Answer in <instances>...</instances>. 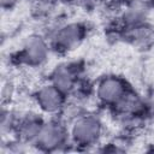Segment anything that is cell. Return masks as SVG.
<instances>
[{
  "label": "cell",
  "mask_w": 154,
  "mask_h": 154,
  "mask_svg": "<svg viewBox=\"0 0 154 154\" xmlns=\"http://www.w3.org/2000/svg\"><path fill=\"white\" fill-rule=\"evenodd\" d=\"M126 35L134 45L147 47L154 42V29L147 23L126 29Z\"/></svg>",
  "instance_id": "cell-11"
},
{
  "label": "cell",
  "mask_w": 154,
  "mask_h": 154,
  "mask_svg": "<svg viewBox=\"0 0 154 154\" xmlns=\"http://www.w3.org/2000/svg\"><path fill=\"white\" fill-rule=\"evenodd\" d=\"M112 108L123 117H134L143 109V102L134 90L129 89L125 95L118 101V103Z\"/></svg>",
  "instance_id": "cell-10"
},
{
  "label": "cell",
  "mask_w": 154,
  "mask_h": 154,
  "mask_svg": "<svg viewBox=\"0 0 154 154\" xmlns=\"http://www.w3.org/2000/svg\"><path fill=\"white\" fill-rule=\"evenodd\" d=\"M148 6L144 1L141 0H132L128 4L122 13V22L125 29L134 28L141 24L147 23L148 18Z\"/></svg>",
  "instance_id": "cell-9"
},
{
  "label": "cell",
  "mask_w": 154,
  "mask_h": 154,
  "mask_svg": "<svg viewBox=\"0 0 154 154\" xmlns=\"http://www.w3.org/2000/svg\"><path fill=\"white\" fill-rule=\"evenodd\" d=\"M17 116L14 112H12L8 108L2 107L1 109V120H0V125H1V132L5 135L6 132H13L16 122H17Z\"/></svg>",
  "instance_id": "cell-12"
},
{
  "label": "cell",
  "mask_w": 154,
  "mask_h": 154,
  "mask_svg": "<svg viewBox=\"0 0 154 154\" xmlns=\"http://www.w3.org/2000/svg\"><path fill=\"white\" fill-rule=\"evenodd\" d=\"M153 152H154V148H153Z\"/></svg>",
  "instance_id": "cell-16"
},
{
  "label": "cell",
  "mask_w": 154,
  "mask_h": 154,
  "mask_svg": "<svg viewBox=\"0 0 154 154\" xmlns=\"http://www.w3.org/2000/svg\"><path fill=\"white\" fill-rule=\"evenodd\" d=\"M69 141V128L58 119H49L45 122L32 146L41 152H58L61 150Z\"/></svg>",
  "instance_id": "cell-2"
},
{
  "label": "cell",
  "mask_w": 154,
  "mask_h": 154,
  "mask_svg": "<svg viewBox=\"0 0 154 154\" xmlns=\"http://www.w3.org/2000/svg\"><path fill=\"white\" fill-rule=\"evenodd\" d=\"M103 132V125L99 117L91 113H81L75 117L69 126L70 141L83 148L95 146Z\"/></svg>",
  "instance_id": "cell-1"
},
{
  "label": "cell",
  "mask_w": 154,
  "mask_h": 154,
  "mask_svg": "<svg viewBox=\"0 0 154 154\" xmlns=\"http://www.w3.org/2000/svg\"><path fill=\"white\" fill-rule=\"evenodd\" d=\"M85 36V26L79 22H66L58 25L49 38L52 49L66 53L77 48Z\"/></svg>",
  "instance_id": "cell-3"
},
{
  "label": "cell",
  "mask_w": 154,
  "mask_h": 154,
  "mask_svg": "<svg viewBox=\"0 0 154 154\" xmlns=\"http://www.w3.org/2000/svg\"><path fill=\"white\" fill-rule=\"evenodd\" d=\"M69 2L73 6H77V7H90L93 6L96 0H69Z\"/></svg>",
  "instance_id": "cell-14"
},
{
  "label": "cell",
  "mask_w": 154,
  "mask_h": 154,
  "mask_svg": "<svg viewBox=\"0 0 154 154\" xmlns=\"http://www.w3.org/2000/svg\"><path fill=\"white\" fill-rule=\"evenodd\" d=\"M66 96L67 95L64 91H61L51 82H47L36 89L34 100L42 113L53 116L64 111L66 106Z\"/></svg>",
  "instance_id": "cell-5"
},
{
  "label": "cell",
  "mask_w": 154,
  "mask_h": 154,
  "mask_svg": "<svg viewBox=\"0 0 154 154\" xmlns=\"http://www.w3.org/2000/svg\"><path fill=\"white\" fill-rule=\"evenodd\" d=\"M0 2H1L2 10H11L17 5L18 0H0Z\"/></svg>",
  "instance_id": "cell-15"
},
{
  "label": "cell",
  "mask_w": 154,
  "mask_h": 154,
  "mask_svg": "<svg viewBox=\"0 0 154 154\" xmlns=\"http://www.w3.org/2000/svg\"><path fill=\"white\" fill-rule=\"evenodd\" d=\"M78 81V72L75 66L71 64H60L57 65L49 76V82L64 91L66 95L71 94Z\"/></svg>",
  "instance_id": "cell-8"
},
{
  "label": "cell",
  "mask_w": 154,
  "mask_h": 154,
  "mask_svg": "<svg viewBox=\"0 0 154 154\" xmlns=\"http://www.w3.org/2000/svg\"><path fill=\"white\" fill-rule=\"evenodd\" d=\"M130 89L126 82L114 75L103 76L96 84L95 94L100 103L103 106L113 107L118 103V101L125 95V93Z\"/></svg>",
  "instance_id": "cell-6"
},
{
  "label": "cell",
  "mask_w": 154,
  "mask_h": 154,
  "mask_svg": "<svg viewBox=\"0 0 154 154\" xmlns=\"http://www.w3.org/2000/svg\"><path fill=\"white\" fill-rule=\"evenodd\" d=\"M46 120L35 112L23 113L17 118L13 134L17 140L26 144H34Z\"/></svg>",
  "instance_id": "cell-7"
},
{
  "label": "cell",
  "mask_w": 154,
  "mask_h": 154,
  "mask_svg": "<svg viewBox=\"0 0 154 154\" xmlns=\"http://www.w3.org/2000/svg\"><path fill=\"white\" fill-rule=\"evenodd\" d=\"M57 0H31V8L38 16H47L54 10Z\"/></svg>",
  "instance_id": "cell-13"
},
{
  "label": "cell",
  "mask_w": 154,
  "mask_h": 154,
  "mask_svg": "<svg viewBox=\"0 0 154 154\" xmlns=\"http://www.w3.org/2000/svg\"><path fill=\"white\" fill-rule=\"evenodd\" d=\"M51 49L52 46L47 38L32 34L23 42L18 52V61L28 67H41L48 60Z\"/></svg>",
  "instance_id": "cell-4"
}]
</instances>
